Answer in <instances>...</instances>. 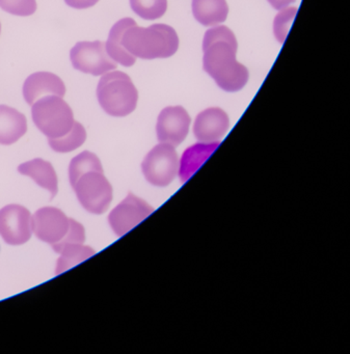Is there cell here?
<instances>
[{"instance_id": "8992f818", "label": "cell", "mask_w": 350, "mask_h": 354, "mask_svg": "<svg viewBox=\"0 0 350 354\" xmlns=\"http://www.w3.org/2000/svg\"><path fill=\"white\" fill-rule=\"evenodd\" d=\"M72 187L82 207L93 214L107 212L113 201V187L100 171L84 174Z\"/></svg>"}, {"instance_id": "30bf717a", "label": "cell", "mask_w": 350, "mask_h": 354, "mask_svg": "<svg viewBox=\"0 0 350 354\" xmlns=\"http://www.w3.org/2000/svg\"><path fill=\"white\" fill-rule=\"evenodd\" d=\"M70 218L57 208L44 207L39 209L33 216V232L46 243H59L67 235Z\"/></svg>"}, {"instance_id": "7c38bea8", "label": "cell", "mask_w": 350, "mask_h": 354, "mask_svg": "<svg viewBox=\"0 0 350 354\" xmlns=\"http://www.w3.org/2000/svg\"><path fill=\"white\" fill-rule=\"evenodd\" d=\"M230 127V120L223 109L212 107L199 113L194 133L201 142H219Z\"/></svg>"}, {"instance_id": "2e32d148", "label": "cell", "mask_w": 350, "mask_h": 354, "mask_svg": "<svg viewBox=\"0 0 350 354\" xmlns=\"http://www.w3.org/2000/svg\"><path fill=\"white\" fill-rule=\"evenodd\" d=\"M136 22L131 18L119 20L109 32V40L105 43V48L109 57L124 67H132L136 64V57L130 55L121 44L122 36L130 26H136Z\"/></svg>"}, {"instance_id": "83f0119b", "label": "cell", "mask_w": 350, "mask_h": 354, "mask_svg": "<svg viewBox=\"0 0 350 354\" xmlns=\"http://www.w3.org/2000/svg\"><path fill=\"white\" fill-rule=\"evenodd\" d=\"M0 32H1V24H0Z\"/></svg>"}, {"instance_id": "4316f807", "label": "cell", "mask_w": 350, "mask_h": 354, "mask_svg": "<svg viewBox=\"0 0 350 354\" xmlns=\"http://www.w3.org/2000/svg\"><path fill=\"white\" fill-rule=\"evenodd\" d=\"M295 1L296 0H268V3L273 6V9L279 10V11L285 9Z\"/></svg>"}, {"instance_id": "484cf974", "label": "cell", "mask_w": 350, "mask_h": 354, "mask_svg": "<svg viewBox=\"0 0 350 354\" xmlns=\"http://www.w3.org/2000/svg\"><path fill=\"white\" fill-rule=\"evenodd\" d=\"M100 0H65L66 5L72 9L86 10L94 7Z\"/></svg>"}, {"instance_id": "3957f363", "label": "cell", "mask_w": 350, "mask_h": 354, "mask_svg": "<svg viewBox=\"0 0 350 354\" xmlns=\"http://www.w3.org/2000/svg\"><path fill=\"white\" fill-rule=\"evenodd\" d=\"M97 98L107 115L123 118L136 111L138 92L127 74L121 71L107 72L99 80Z\"/></svg>"}, {"instance_id": "603a6c76", "label": "cell", "mask_w": 350, "mask_h": 354, "mask_svg": "<svg viewBox=\"0 0 350 354\" xmlns=\"http://www.w3.org/2000/svg\"><path fill=\"white\" fill-rule=\"evenodd\" d=\"M296 13H297L296 8H285L275 16V21H273V32H275V38L281 44L285 43Z\"/></svg>"}, {"instance_id": "e0dca14e", "label": "cell", "mask_w": 350, "mask_h": 354, "mask_svg": "<svg viewBox=\"0 0 350 354\" xmlns=\"http://www.w3.org/2000/svg\"><path fill=\"white\" fill-rule=\"evenodd\" d=\"M219 142H200L190 147L184 152L181 160L179 161L180 179L186 182L214 152Z\"/></svg>"}, {"instance_id": "ba28073f", "label": "cell", "mask_w": 350, "mask_h": 354, "mask_svg": "<svg viewBox=\"0 0 350 354\" xmlns=\"http://www.w3.org/2000/svg\"><path fill=\"white\" fill-rule=\"evenodd\" d=\"M33 216L21 205H8L0 210V236L10 245H21L32 237Z\"/></svg>"}, {"instance_id": "5bb4252c", "label": "cell", "mask_w": 350, "mask_h": 354, "mask_svg": "<svg viewBox=\"0 0 350 354\" xmlns=\"http://www.w3.org/2000/svg\"><path fill=\"white\" fill-rule=\"evenodd\" d=\"M28 131L26 115L13 107L0 105V145L15 144Z\"/></svg>"}, {"instance_id": "cb8c5ba5", "label": "cell", "mask_w": 350, "mask_h": 354, "mask_svg": "<svg viewBox=\"0 0 350 354\" xmlns=\"http://www.w3.org/2000/svg\"><path fill=\"white\" fill-rule=\"evenodd\" d=\"M36 0H0V9L20 17H28L36 13Z\"/></svg>"}, {"instance_id": "4fadbf2b", "label": "cell", "mask_w": 350, "mask_h": 354, "mask_svg": "<svg viewBox=\"0 0 350 354\" xmlns=\"http://www.w3.org/2000/svg\"><path fill=\"white\" fill-rule=\"evenodd\" d=\"M48 95L65 97L66 86L59 76L50 72H37L26 78L24 97L28 104L33 105L38 99Z\"/></svg>"}, {"instance_id": "9c48e42d", "label": "cell", "mask_w": 350, "mask_h": 354, "mask_svg": "<svg viewBox=\"0 0 350 354\" xmlns=\"http://www.w3.org/2000/svg\"><path fill=\"white\" fill-rule=\"evenodd\" d=\"M153 212L154 208L146 201L129 194L111 211L109 216V225L116 235L122 237Z\"/></svg>"}, {"instance_id": "7a4b0ae2", "label": "cell", "mask_w": 350, "mask_h": 354, "mask_svg": "<svg viewBox=\"0 0 350 354\" xmlns=\"http://www.w3.org/2000/svg\"><path fill=\"white\" fill-rule=\"evenodd\" d=\"M121 44L130 55L142 59H167L179 48L177 32L165 24L140 28L138 24L125 30Z\"/></svg>"}, {"instance_id": "6da1fadb", "label": "cell", "mask_w": 350, "mask_h": 354, "mask_svg": "<svg viewBox=\"0 0 350 354\" xmlns=\"http://www.w3.org/2000/svg\"><path fill=\"white\" fill-rule=\"evenodd\" d=\"M237 49V40L227 26H215L205 34L203 67L225 92H238L248 82V69L236 59Z\"/></svg>"}, {"instance_id": "ffe728a7", "label": "cell", "mask_w": 350, "mask_h": 354, "mask_svg": "<svg viewBox=\"0 0 350 354\" xmlns=\"http://www.w3.org/2000/svg\"><path fill=\"white\" fill-rule=\"evenodd\" d=\"M86 140V131L80 122H74L73 127L66 136L48 138V144L57 153H69L82 147Z\"/></svg>"}, {"instance_id": "277c9868", "label": "cell", "mask_w": 350, "mask_h": 354, "mask_svg": "<svg viewBox=\"0 0 350 354\" xmlns=\"http://www.w3.org/2000/svg\"><path fill=\"white\" fill-rule=\"evenodd\" d=\"M32 106L33 121L47 138H62L73 127V111L63 97L48 95L38 99Z\"/></svg>"}, {"instance_id": "5b68a950", "label": "cell", "mask_w": 350, "mask_h": 354, "mask_svg": "<svg viewBox=\"0 0 350 354\" xmlns=\"http://www.w3.org/2000/svg\"><path fill=\"white\" fill-rule=\"evenodd\" d=\"M142 171L147 181L152 185H169L179 171V158L175 147L165 142L155 146L145 157Z\"/></svg>"}, {"instance_id": "52a82bcc", "label": "cell", "mask_w": 350, "mask_h": 354, "mask_svg": "<svg viewBox=\"0 0 350 354\" xmlns=\"http://www.w3.org/2000/svg\"><path fill=\"white\" fill-rule=\"evenodd\" d=\"M70 59L74 69L93 76H101L118 68L101 41L78 42L70 51Z\"/></svg>"}, {"instance_id": "ac0fdd59", "label": "cell", "mask_w": 350, "mask_h": 354, "mask_svg": "<svg viewBox=\"0 0 350 354\" xmlns=\"http://www.w3.org/2000/svg\"><path fill=\"white\" fill-rule=\"evenodd\" d=\"M229 7L225 0H192V14L204 26H215L227 20Z\"/></svg>"}, {"instance_id": "8fae6325", "label": "cell", "mask_w": 350, "mask_h": 354, "mask_svg": "<svg viewBox=\"0 0 350 354\" xmlns=\"http://www.w3.org/2000/svg\"><path fill=\"white\" fill-rule=\"evenodd\" d=\"M190 117L182 106L163 109L157 120L156 133L159 142L179 146L190 132Z\"/></svg>"}, {"instance_id": "44dd1931", "label": "cell", "mask_w": 350, "mask_h": 354, "mask_svg": "<svg viewBox=\"0 0 350 354\" xmlns=\"http://www.w3.org/2000/svg\"><path fill=\"white\" fill-rule=\"evenodd\" d=\"M90 171H100L103 173L100 159L94 153L84 151L77 156L74 157L70 163L69 178L70 183L73 186L78 179L84 174Z\"/></svg>"}, {"instance_id": "d4e9b609", "label": "cell", "mask_w": 350, "mask_h": 354, "mask_svg": "<svg viewBox=\"0 0 350 354\" xmlns=\"http://www.w3.org/2000/svg\"><path fill=\"white\" fill-rule=\"evenodd\" d=\"M84 241H86V232H84V225L74 221V219L70 218V227L67 235L64 237L61 242L53 244L51 246H53V250L55 252L59 254L66 245H69V244H84Z\"/></svg>"}, {"instance_id": "7402d4cb", "label": "cell", "mask_w": 350, "mask_h": 354, "mask_svg": "<svg viewBox=\"0 0 350 354\" xmlns=\"http://www.w3.org/2000/svg\"><path fill=\"white\" fill-rule=\"evenodd\" d=\"M132 11L145 20L163 17L167 10V0H130Z\"/></svg>"}, {"instance_id": "d6986e66", "label": "cell", "mask_w": 350, "mask_h": 354, "mask_svg": "<svg viewBox=\"0 0 350 354\" xmlns=\"http://www.w3.org/2000/svg\"><path fill=\"white\" fill-rule=\"evenodd\" d=\"M59 254L61 257L57 260V269H55L57 275L88 260L89 258L94 256L96 252L90 246H84L82 244H69L63 248Z\"/></svg>"}, {"instance_id": "9a60e30c", "label": "cell", "mask_w": 350, "mask_h": 354, "mask_svg": "<svg viewBox=\"0 0 350 354\" xmlns=\"http://www.w3.org/2000/svg\"><path fill=\"white\" fill-rule=\"evenodd\" d=\"M18 171L21 175L32 178L41 187L49 190L51 194V200L57 196L59 192L57 176L53 165L48 161L41 158L34 159L19 165Z\"/></svg>"}]
</instances>
